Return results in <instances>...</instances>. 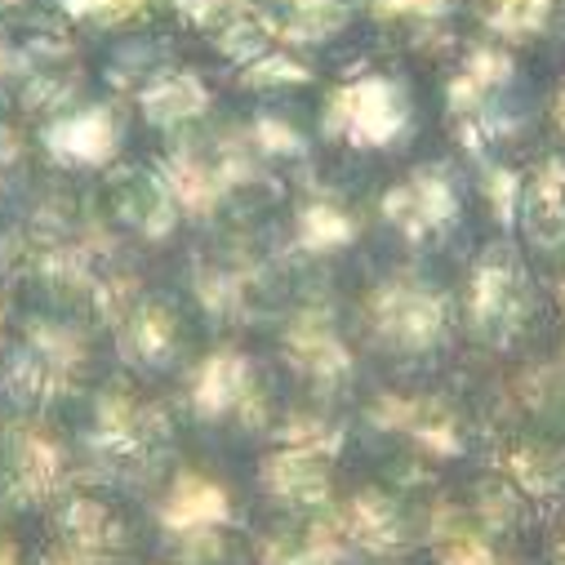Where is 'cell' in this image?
Returning <instances> with one entry per match:
<instances>
[{"label":"cell","instance_id":"6da1fadb","mask_svg":"<svg viewBox=\"0 0 565 565\" xmlns=\"http://www.w3.org/2000/svg\"><path fill=\"white\" fill-rule=\"evenodd\" d=\"M334 116H339V125L352 138L379 143V138H387L401 125V98H396V89L387 81H361V85H352V89L339 94Z\"/></svg>","mask_w":565,"mask_h":565},{"label":"cell","instance_id":"7a4b0ae2","mask_svg":"<svg viewBox=\"0 0 565 565\" xmlns=\"http://www.w3.org/2000/svg\"><path fill=\"white\" fill-rule=\"evenodd\" d=\"M556 0H490V28L503 36H534L552 19Z\"/></svg>","mask_w":565,"mask_h":565},{"label":"cell","instance_id":"3957f363","mask_svg":"<svg viewBox=\"0 0 565 565\" xmlns=\"http://www.w3.org/2000/svg\"><path fill=\"white\" fill-rule=\"evenodd\" d=\"M161 103H170V107H174L170 116H183V111H196V107L205 103V94H201V85H196V81L179 76V81H166L157 94H148V107H152V111H157Z\"/></svg>","mask_w":565,"mask_h":565},{"label":"cell","instance_id":"277c9868","mask_svg":"<svg viewBox=\"0 0 565 565\" xmlns=\"http://www.w3.org/2000/svg\"><path fill=\"white\" fill-rule=\"evenodd\" d=\"M138 6H143V0H67V10L85 14V19H125Z\"/></svg>","mask_w":565,"mask_h":565},{"label":"cell","instance_id":"5b68a950","mask_svg":"<svg viewBox=\"0 0 565 565\" xmlns=\"http://www.w3.org/2000/svg\"><path fill=\"white\" fill-rule=\"evenodd\" d=\"M446 6V0H379V10H387V14H396V10H428V14H437Z\"/></svg>","mask_w":565,"mask_h":565},{"label":"cell","instance_id":"8992f818","mask_svg":"<svg viewBox=\"0 0 565 565\" xmlns=\"http://www.w3.org/2000/svg\"><path fill=\"white\" fill-rule=\"evenodd\" d=\"M556 120L565 125V89H561V98H556Z\"/></svg>","mask_w":565,"mask_h":565}]
</instances>
